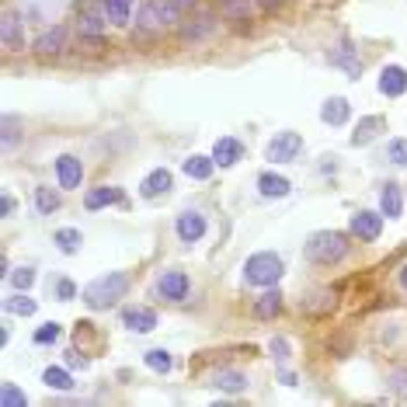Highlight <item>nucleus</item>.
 Returning a JSON list of instances; mask_svg holds the SVG:
<instances>
[{"mask_svg": "<svg viewBox=\"0 0 407 407\" xmlns=\"http://www.w3.org/2000/svg\"><path fill=\"white\" fill-rule=\"evenodd\" d=\"M125 289H129V275L125 272H108V275L94 279V282L84 289V303L91 310H108V306H115L122 299Z\"/></svg>", "mask_w": 407, "mask_h": 407, "instance_id": "obj_1", "label": "nucleus"}, {"mask_svg": "<svg viewBox=\"0 0 407 407\" xmlns=\"http://www.w3.org/2000/svg\"><path fill=\"white\" fill-rule=\"evenodd\" d=\"M348 254V241L345 234H334V230H321L306 241V258L317 261V265H334Z\"/></svg>", "mask_w": 407, "mask_h": 407, "instance_id": "obj_2", "label": "nucleus"}, {"mask_svg": "<svg viewBox=\"0 0 407 407\" xmlns=\"http://www.w3.org/2000/svg\"><path fill=\"white\" fill-rule=\"evenodd\" d=\"M244 279L251 285H275L279 279H282V258L272 254V251H261V254L247 258Z\"/></svg>", "mask_w": 407, "mask_h": 407, "instance_id": "obj_3", "label": "nucleus"}, {"mask_svg": "<svg viewBox=\"0 0 407 407\" xmlns=\"http://www.w3.org/2000/svg\"><path fill=\"white\" fill-rule=\"evenodd\" d=\"M178 7H174V0H147L143 7H139V28H147V32H157V28H167L171 21H178Z\"/></svg>", "mask_w": 407, "mask_h": 407, "instance_id": "obj_4", "label": "nucleus"}, {"mask_svg": "<svg viewBox=\"0 0 407 407\" xmlns=\"http://www.w3.org/2000/svg\"><path fill=\"white\" fill-rule=\"evenodd\" d=\"M299 150H303V136H299V132H279V136L268 143V161L289 164L299 157Z\"/></svg>", "mask_w": 407, "mask_h": 407, "instance_id": "obj_5", "label": "nucleus"}, {"mask_svg": "<svg viewBox=\"0 0 407 407\" xmlns=\"http://www.w3.org/2000/svg\"><path fill=\"white\" fill-rule=\"evenodd\" d=\"M379 230H383V216H379V212L362 209V212H355V216H352V234H355L359 241H376V237H379Z\"/></svg>", "mask_w": 407, "mask_h": 407, "instance_id": "obj_6", "label": "nucleus"}, {"mask_svg": "<svg viewBox=\"0 0 407 407\" xmlns=\"http://www.w3.org/2000/svg\"><path fill=\"white\" fill-rule=\"evenodd\" d=\"M56 178H59V188H81V178H84L81 161L74 154L56 157Z\"/></svg>", "mask_w": 407, "mask_h": 407, "instance_id": "obj_7", "label": "nucleus"}, {"mask_svg": "<svg viewBox=\"0 0 407 407\" xmlns=\"http://www.w3.org/2000/svg\"><path fill=\"white\" fill-rule=\"evenodd\" d=\"M241 157H244L241 139H234V136H219V139H216V147H212V161L219 164V167H234Z\"/></svg>", "mask_w": 407, "mask_h": 407, "instance_id": "obj_8", "label": "nucleus"}, {"mask_svg": "<svg viewBox=\"0 0 407 407\" xmlns=\"http://www.w3.org/2000/svg\"><path fill=\"white\" fill-rule=\"evenodd\" d=\"M379 91H383L386 98H401L407 91V70L404 67H383V74H379Z\"/></svg>", "mask_w": 407, "mask_h": 407, "instance_id": "obj_9", "label": "nucleus"}, {"mask_svg": "<svg viewBox=\"0 0 407 407\" xmlns=\"http://www.w3.org/2000/svg\"><path fill=\"white\" fill-rule=\"evenodd\" d=\"M202 234H205V219L199 212H181V216H178V237H181L185 244H195Z\"/></svg>", "mask_w": 407, "mask_h": 407, "instance_id": "obj_10", "label": "nucleus"}, {"mask_svg": "<svg viewBox=\"0 0 407 407\" xmlns=\"http://www.w3.org/2000/svg\"><path fill=\"white\" fill-rule=\"evenodd\" d=\"M161 292H164V299H185L188 296V275L185 272H164L161 275Z\"/></svg>", "mask_w": 407, "mask_h": 407, "instance_id": "obj_11", "label": "nucleus"}, {"mask_svg": "<svg viewBox=\"0 0 407 407\" xmlns=\"http://www.w3.org/2000/svg\"><path fill=\"white\" fill-rule=\"evenodd\" d=\"M167 188H171V171L157 167V171H150V174L143 178V185H139V195H143V199H157V195H164Z\"/></svg>", "mask_w": 407, "mask_h": 407, "instance_id": "obj_12", "label": "nucleus"}, {"mask_svg": "<svg viewBox=\"0 0 407 407\" xmlns=\"http://www.w3.org/2000/svg\"><path fill=\"white\" fill-rule=\"evenodd\" d=\"M112 202H122V188H112V185H101V188H91L87 195H84V205L94 212V209H105V205Z\"/></svg>", "mask_w": 407, "mask_h": 407, "instance_id": "obj_13", "label": "nucleus"}, {"mask_svg": "<svg viewBox=\"0 0 407 407\" xmlns=\"http://www.w3.org/2000/svg\"><path fill=\"white\" fill-rule=\"evenodd\" d=\"M125 327L136 331V334H147V331L157 327V314L147 310V306H132V310H125Z\"/></svg>", "mask_w": 407, "mask_h": 407, "instance_id": "obj_14", "label": "nucleus"}, {"mask_svg": "<svg viewBox=\"0 0 407 407\" xmlns=\"http://www.w3.org/2000/svg\"><path fill=\"white\" fill-rule=\"evenodd\" d=\"M63 42H67V28H49V32H42L39 39H35V52L39 56H56V52H63Z\"/></svg>", "mask_w": 407, "mask_h": 407, "instance_id": "obj_15", "label": "nucleus"}, {"mask_svg": "<svg viewBox=\"0 0 407 407\" xmlns=\"http://www.w3.org/2000/svg\"><path fill=\"white\" fill-rule=\"evenodd\" d=\"M216 28V14H199V18H188L185 25H181V39H205L209 32Z\"/></svg>", "mask_w": 407, "mask_h": 407, "instance_id": "obj_16", "label": "nucleus"}, {"mask_svg": "<svg viewBox=\"0 0 407 407\" xmlns=\"http://www.w3.org/2000/svg\"><path fill=\"white\" fill-rule=\"evenodd\" d=\"M348 115H352V108H348L345 98H327L324 108H321V119H324L327 125H345Z\"/></svg>", "mask_w": 407, "mask_h": 407, "instance_id": "obj_17", "label": "nucleus"}, {"mask_svg": "<svg viewBox=\"0 0 407 407\" xmlns=\"http://www.w3.org/2000/svg\"><path fill=\"white\" fill-rule=\"evenodd\" d=\"M258 188H261L265 199H285L289 195V181H285L282 174H272V171L258 178Z\"/></svg>", "mask_w": 407, "mask_h": 407, "instance_id": "obj_18", "label": "nucleus"}, {"mask_svg": "<svg viewBox=\"0 0 407 407\" xmlns=\"http://www.w3.org/2000/svg\"><path fill=\"white\" fill-rule=\"evenodd\" d=\"M383 125L386 122H383L379 115H366L362 122L355 125V132H352V147H366L369 139H376V132H379Z\"/></svg>", "mask_w": 407, "mask_h": 407, "instance_id": "obj_19", "label": "nucleus"}, {"mask_svg": "<svg viewBox=\"0 0 407 407\" xmlns=\"http://www.w3.org/2000/svg\"><path fill=\"white\" fill-rule=\"evenodd\" d=\"M379 209H383V216H390V219H397V216L404 212V199H401V188H397V185H386V188L379 192Z\"/></svg>", "mask_w": 407, "mask_h": 407, "instance_id": "obj_20", "label": "nucleus"}, {"mask_svg": "<svg viewBox=\"0 0 407 407\" xmlns=\"http://www.w3.org/2000/svg\"><path fill=\"white\" fill-rule=\"evenodd\" d=\"M212 167H216V161H212V157H202V154H192L188 161L181 164V171H185L188 178H195V181H205V178L212 174Z\"/></svg>", "mask_w": 407, "mask_h": 407, "instance_id": "obj_21", "label": "nucleus"}, {"mask_svg": "<svg viewBox=\"0 0 407 407\" xmlns=\"http://www.w3.org/2000/svg\"><path fill=\"white\" fill-rule=\"evenodd\" d=\"M216 386L227 390V394H241V390H247V376L237 372V369H219L216 372Z\"/></svg>", "mask_w": 407, "mask_h": 407, "instance_id": "obj_22", "label": "nucleus"}, {"mask_svg": "<svg viewBox=\"0 0 407 407\" xmlns=\"http://www.w3.org/2000/svg\"><path fill=\"white\" fill-rule=\"evenodd\" d=\"M0 42H4L7 49L25 45V39H21V21H18L14 14H4V25H0Z\"/></svg>", "mask_w": 407, "mask_h": 407, "instance_id": "obj_23", "label": "nucleus"}, {"mask_svg": "<svg viewBox=\"0 0 407 407\" xmlns=\"http://www.w3.org/2000/svg\"><path fill=\"white\" fill-rule=\"evenodd\" d=\"M279 310H282V296H279V289H275V292H265V296L254 303V314H258L261 321H272Z\"/></svg>", "mask_w": 407, "mask_h": 407, "instance_id": "obj_24", "label": "nucleus"}, {"mask_svg": "<svg viewBox=\"0 0 407 407\" xmlns=\"http://www.w3.org/2000/svg\"><path fill=\"white\" fill-rule=\"evenodd\" d=\"M331 59H334L338 67H345V70H348L352 77H359V74H362V59H355V49H352L348 42H345V45H341V49H338V52H334Z\"/></svg>", "mask_w": 407, "mask_h": 407, "instance_id": "obj_25", "label": "nucleus"}, {"mask_svg": "<svg viewBox=\"0 0 407 407\" xmlns=\"http://www.w3.org/2000/svg\"><path fill=\"white\" fill-rule=\"evenodd\" d=\"M42 383L52 386V390H70V386H74L70 372H67V369H56V366H49L45 372H42Z\"/></svg>", "mask_w": 407, "mask_h": 407, "instance_id": "obj_26", "label": "nucleus"}, {"mask_svg": "<svg viewBox=\"0 0 407 407\" xmlns=\"http://www.w3.org/2000/svg\"><path fill=\"white\" fill-rule=\"evenodd\" d=\"M129 11H132V0H105V14L115 25H129Z\"/></svg>", "mask_w": 407, "mask_h": 407, "instance_id": "obj_27", "label": "nucleus"}, {"mask_svg": "<svg viewBox=\"0 0 407 407\" xmlns=\"http://www.w3.org/2000/svg\"><path fill=\"white\" fill-rule=\"evenodd\" d=\"M254 11V0H223V14L234 21H247Z\"/></svg>", "mask_w": 407, "mask_h": 407, "instance_id": "obj_28", "label": "nucleus"}, {"mask_svg": "<svg viewBox=\"0 0 407 407\" xmlns=\"http://www.w3.org/2000/svg\"><path fill=\"white\" fill-rule=\"evenodd\" d=\"M56 244H59V251L74 254V251H77V247L84 244L81 230H74V227H67V230H56Z\"/></svg>", "mask_w": 407, "mask_h": 407, "instance_id": "obj_29", "label": "nucleus"}, {"mask_svg": "<svg viewBox=\"0 0 407 407\" xmlns=\"http://www.w3.org/2000/svg\"><path fill=\"white\" fill-rule=\"evenodd\" d=\"M28 404V397L14 386V383H4V390H0V407H25Z\"/></svg>", "mask_w": 407, "mask_h": 407, "instance_id": "obj_30", "label": "nucleus"}, {"mask_svg": "<svg viewBox=\"0 0 407 407\" xmlns=\"http://www.w3.org/2000/svg\"><path fill=\"white\" fill-rule=\"evenodd\" d=\"M35 205H39V212H56L59 209V195L52 192V188H35Z\"/></svg>", "mask_w": 407, "mask_h": 407, "instance_id": "obj_31", "label": "nucleus"}, {"mask_svg": "<svg viewBox=\"0 0 407 407\" xmlns=\"http://www.w3.org/2000/svg\"><path fill=\"white\" fill-rule=\"evenodd\" d=\"M4 306H7L11 314H18V317H32V314H35V299H28V296H11Z\"/></svg>", "mask_w": 407, "mask_h": 407, "instance_id": "obj_32", "label": "nucleus"}, {"mask_svg": "<svg viewBox=\"0 0 407 407\" xmlns=\"http://www.w3.org/2000/svg\"><path fill=\"white\" fill-rule=\"evenodd\" d=\"M147 366L154 369V372H167V369H171V352L150 348V352H147Z\"/></svg>", "mask_w": 407, "mask_h": 407, "instance_id": "obj_33", "label": "nucleus"}, {"mask_svg": "<svg viewBox=\"0 0 407 407\" xmlns=\"http://www.w3.org/2000/svg\"><path fill=\"white\" fill-rule=\"evenodd\" d=\"M105 28H108V25H105L98 14H84L81 18V35H94V39H98V35H105Z\"/></svg>", "mask_w": 407, "mask_h": 407, "instance_id": "obj_34", "label": "nucleus"}, {"mask_svg": "<svg viewBox=\"0 0 407 407\" xmlns=\"http://www.w3.org/2000/svg\"><path fill=\"white\" fill-rule=\"evenodd\" d=\"M11 282H14V289L25 292V289H32V282H35V272H32V268H18V272L11 275Z\"/></svg>", "mask_w": 407, "mask_h": 407, "instance_id": "obj_35", "label": "nucleus"}, {"mask_svg": "<svg viewBox=\"0 0 407 407\" xmlns=\"http://www.w3.org/2000/svg\"><path fill=\"white\" fill-rule=\"evenodd\" d=\"M59 334H63L59 324H42L39 331H35V341H39V345H49V341H56Z\"/></svg>", "mask_w": 407, "mask_h": 407, "instance_id": "obj_36", "label": "nucleus"}, {"mask_svg": "<svg viewBox=\"0 0 407 407\" xmlns=\"http://www.w3.org/2000/svg\"><path fill=\"white\" fill-rule=\"evenodd\" d=\"M386 154H390V161H394V164H401V167H404V164H407V139H394Z\"/></svg>", "mask_w": 407, "mask_h": 407, "instance_id": "obj_37", "label": "nucleus"}, {"mask_svg": "<svg viewBox=\"0 0 407 407\" xmlns=\"http://www.w3.org/2000/svg\"><path fill=\"white\" fill-rule=\"evenodd\" d=\"M390 390L401 394V397H407V369H397V372L390 376Z\"/></svg>", "mask_w": 407, "mask_h": 407, "instance_id": "obj_38", "label": "nucleus"}, {"mask_svg": "<svg viewBox=\"0 0 407 407\" xmlns=\"http://www.w3.org/2000/svg\"><path fill=\"white\" fill-rule=\"evenodd\" d=\"M56 292H59V299H74V296H77V285L70 282V279H63V282H59V289H56Z\"/></svg>", "mask_w": 407, "mask_h": 407, "instance_id": "obj_39", "label": "nucleus"}, {"mask_svg": "<svg viewBox=\"0 0 407 407\" xmlns=\"http://www.w3.org/2000/svg\"><path fill=\"white\" fill-rule=\"evenodd\" d=\"M272 352H275V359H289V345H285V338H275V341H272Z\"/></svg>", "mask_w": 407, "mask_h": 407, "instance_id": "obj_40", "label": "nucleus"}, {"mask_svg": "<svg viewBox=\"0 0 407 407\" xmlns=\"http://www.w3.org/2000/svg\"><path fill=\"white\" fill-rule=\"evenodd\" d=\"M67 366L70 369H77V366H87V359H81V355H77V352H67Z\"/></svg>", "mask_w": 407, "mask_h": 407, "instance_id": "obj_41", "label": "nucleus"}, {"mask_svg": "<svg viewBox=\"0 0 407 407\" xmlns=\"http://www.w3.org/2000/svg\"><path fill=\"white\" fill-rule=\"evenodd\" d=\"M11 212H14V199L4 195V199H0V216H11Z\"/></svg>", "mask_w": 407, "mask_h": 407, "instance_id": "obj_42", "label": "nucleus"}, {"mask_svg": "<svg viewBox=\"0 0 407 407\" xmlns=\"http://www.w3.org/2000/svg\"><path fill=\"white\" fill-rule=\"evenodd\" d=\"M192 4H195V0H174V7H178V11H188Z\"/></svg>", "mask_w": 407, "mask_h": 407, "instance_id": "obj_43", "label": "nucleus"}, {"mask_svg": "<svg viewBox=\"0 0 407 407\" xmlns=\"http://www.w3.org/2000/svg\"><path fill=\"white\" fill-rule=\"evenodd\" d=\"M258 4H261V7H268V11H272V7H279V4H285V0H258Z\"/></svg>", "mask_w": 407, "mask_h": 407, "instance_id": "obj_44", "label": "nucleus"}, {"mask_svg": "<svg viewBox=\"0 0 407 407\" xmlns=\"http://www.w3.org/2000/svg\"><path fill=\"white\" fill-rule=\"evenodd\" d=\"M401 282H404V289H407V268H404V272H401Z\"/></svg>", "mask_w": 407, "mask_h": 407, "instance_id": "obj_45", "label": "nucleus"}]
</instances>
